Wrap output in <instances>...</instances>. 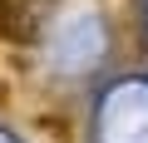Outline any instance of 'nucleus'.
<instances>
[{"label":"nucleus","mask_w":148,"mask_h":143,"mask_svg":"<svg viewBox=\"0 0 148 143\" xmlns=\"http://www.w3.org/2000/svg\"><path fill=\"white\" fill-rule=\"evenodd\" d=\"M15 5H10V0H0V40H5V35H15Z\"/></svg>","instance_id":"1"}]
</instances>
